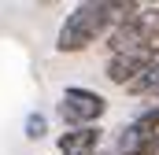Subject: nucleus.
Wrapping results in <instances>:
<instances>
[{
    "instance_id": "obj_3",
    "label": "nucleus",
    "mask_w": 159,
    "mask_h": 155,
    "mask_svg": "<svg viewBox=\"0 0 159 155\" xmlns=\"http://www.w3.org/2000/svg\"><path fill=\"white\" fill-rule=\"evenodd\" d=\"M156 148H159V129L137 115L115 129V152L119 155H156Z\"/></svg>"
},
{
    "instance_id": "obj_6",
    "label": "nucleus",
    "mask_w": 159,
    "mask_h": 155,
    "mask_svg": "<svg viewBox=\"0 0 159 155\" xmlns=\"http://www.w3.org/2000/svg\"><path fill=\"white\" fill-rule=\"evenodd\" d=\"M126 92H129V96H141V100H152V96H159V63H152V67L137 78V81H133Z\"/></svg>"
},
{
    "instance_id": "obj_1",
    "label": "nucleus",
    "mask_w": 159,
    "mask_h": 155,
    "mask_svg": "<svg viewBox=\"0 0 159 155\" xmlns=\"http://www.w3.org/2000/svg\"><path fill=\"white\" fill-rule=\"evenodd\" d=\"M115 30V19H111V7L107 0H81L67 11L59 33H56V52L63 55H78L85 48H93L96 41H107Z\"/></svg>"
},
{
    "instance_id": "obj_2",
    "label": "nucleus",
    "mask_w": 159,
    "mask_h": 155,
    "mask_svg": "<svg viewBox=\"0 0 159 155\" xmlns=\"http://www.w3.org/2000/svg\"><path fill=\"white\" fill-rule=\"evenodd\" d=\"M56 115H59V122H63V129L100 126V118L107 115V100H104L96 89H85V85H67V89L59 92Z\"/></svg>"
},
{
    "instance_id": "obj_5",
    "label": "nucleus",
    "mask_w": 159,
    "mask_h": 155,
    "mask_svg": "<svg viewBox=\"0 0 159 155\" xmlns=\"http://www.w3.org/2000/svg\"><path fill=\"white\" fill-rule=\"evenodd\" d=\"M104 144V129L100 126H85V129H63L56 137V152L59 155H100Z\"/></svg>"
},
{
    "instance_id": "obj_10",
    "label": "nucleus",
    "mask_w": 159,
    "mask_h": 155,
    "mask_svg": "<svg viewBox=\"0 0 159 155\" xmlns=\"http://www.w3.org/2000/svg\"><path fill=\"white\" fill-rule=\"evenodd\" d=\"M100 155H119V152H100Z\"/></svg>"
},
{
    "instance_id": "obj_8",
    "label": "nucleus",
    "mask_w": 159,
    "mask_h": 155,
    "mask_svg": "<svg viewBox=\"0 0 159 155\" xmlns=\"http://www.w3.org/2000/svg\"><path fill=\"white\" fill-rule=\"evenodd\" d=\"M137 118H144V122H152L159 129V96H152V100H144V107L137 111Z\"/></svg>"
},
{
    "instance_id": "obj_4",
    "label": "nucleus",
    "mask_w": 159,
    "mask_h": 155,
    "mask_svg": "<svg viewBox=\"0 0 159 155\" xmlns=\"http://www.w3.org/2000/svg\"><path fill=\"white\" fill-rule=\"evenodd\" d=\"M152 63V55H144V52H126V55H107V63H104V78L111 81V85H119V89H129L137 78L144 74Z\"/></svg>"
},
{
    "instance_id": "obj_9",
    "label": "nucleus",
    "mask_w": 159,
    "mask_h": 155,
    "mask_svg": "<svg viewBox=\"0 0 159 155\" xmlns=\"http://www.w3.org/2000/svg\"><path fill=\"white\" fill-rule=\"evenodd\" d=\"M141 22H144L148 30H156V33H159V4H144V11H141Z\"/></svg>"
},
{
    "instance_id": "obj_7",
    "label": "nucleus",
    "mask_w": 159,
    "mask_h": 155,
    "mask_svg": "<svg viewBox=\"0 0 159 155\" xmlns=\"http://www.w3.org/2000/svg\"><path fill=\"white\" fill-rule=\"evenodd\" d=\"M22 137H26L30 144L44 140V137H48V115H44V111H30L26 122H22Z\"/></svg>"
},
{
    "instance_id": "obj_11",
    "label": "nucleus",
    "mask_w": 159,
    "mask_h": 155,
    "mask_svg": "<svg viewBox=\"0 0 159 155\" xmlns=\"http://www.w3.org/2000/svg\"><path fill=\"white\" fill-rule=\"evenodd\" d=\"M156 155H159V148H156Z\"/></svg>"
}]
</instances>
